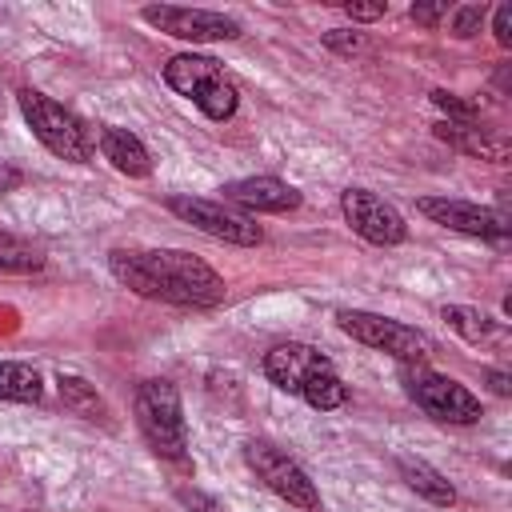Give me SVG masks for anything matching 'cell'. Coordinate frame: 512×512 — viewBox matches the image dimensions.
<instances>
[{
    "label": "cell",
    "mask_w": 512,
    "mask_h": 512,
    "mask_svg": "<svg viewBox=\"0 0 512 512\" xmlns=\"http://www.w3.org/2000/svg\"><path fill=\"white\" fill-rule=\"evenodd\" d=\"M108 268L120 284H128L136 296L164 300V304H188L208 308L224 300V280L188 252H112Z\"/></svg>",
    "instance_id": "1"
},
{
    "label": "cell",
    "mask_w": 512,
    "mask_h": 512,
    "mask_svg": "<svg viewBox=\"0 0 512 512\" xmlns=\"http://www.w3.org/2000/svg\"><path fill=\"white\" fill-rule=\"evenodd\" d=\"M164 80H168V88L188 96L208 120H228L236 112V104H240L236 84L224 76V68L212 56H192V52L172 56L164 64Z\"/></svg>",
    "instance_id": "2"
},
{
    "label": "cell",
    "mask_w": 512,
    "mask_h": 512,
    "mask_svg": "<svg viewBox=\"0 0 512 512\" xmlns=\"http://www.w3.org/2000/svg\"><path fill=\"white\" fill-rule=\"evenodd\" d=\"M16 100H20V112H24L28 128L36 132V140H40L52 156L76 160V164H84V160L92 156V140H88L84 124H80L68 108H60L56 100H48L44 92H32V88H24Z\"/></svg>",
    "instance_id": "3"
},
{
    "label": "cell",
    "mask_w": 512,
    "mask_h": 512,
    "mask_svg": "<svg viewBox=\"0 0 512 512\" xmlns=\"http://www.w3.org/2000/svg\"><path fill=\"white\" fill-rule=\"evenodd\" d=\"M136 424L144 432V440L168 456V460H184L188 448V428L180 416V392L168 380H148L136 392Z\"/></svg>",
    "instance_id": "4"
},
{
    "label": "cell",
    "mask_w": 512,
    "mask_h": 512,
    "mask_svg": "<svg viewBox=\"0 0 512 512\" xmlns=\"http://www.w3.org/2000/svg\"><path fill=\"white\" fill-rule=\"evenodd\" d=\"M336 320L352 340H360L376 352H392L404 364H424L432 356V340L424 332L400 324V320H388V316H376V312H340Z\"/></svg>",
    "instance_id": "5"
},
{
    "label": "cell",
    "mask_w": 512,
    "mask_h": 512,
    "mask_svg": "<svg viewBox=\"0 0 512 512\" xmlns=\"http://www.w3.org/2000/svg\"><path fill=\"white\" fill-rule=\"evenodd\" d=\"M404 388H408V396L428 412V416H436V420H444V424H476L480 420V400L464 388V384H456L452 376H440V372H428V368H404Z\"/></svg>",
    "instance_id": "6"
},
{
    "label": "cell",
    "mask_w": 512,
    "mask_h": 512,
    "mask_svg": "<svg viewBox=\"0 0 512 512\" xmlns=\"http://www.w3.org/2000/svg\"><path fill=\"white\" fill-rule=\"evenodd\" d=\"M244 460H248V468L280 496V500H288V504H296V508H320V492H316V484L308 480V472L296 464V460H288L280 448H272L268 440H252V444H244Z\"/></svg>",
    "instance_id": "7"
},
{
    "label": "cell",
    "mask_w": 512,
    "mask_h": 512,
    "mask_svg": "<svg viewBox=\"0 0 512 512\" xmlns=\"http://www.w3.org/2000/svg\"><path fill=\"white\" fill-rule=\"evenodd\" d=\"M340 208H344V220L352 224V232H360L372 244H400L408 236L404 216L388 200H380L376 192H368V188H348L340 196Z\"/></svg>",
    "instance_id": "8"
},
{
    "label": "cell",
    "mask_w": 512,
    "mask_h": 512,
    "mask_svg": "<svg viewBox=\"0 0 512 512\" xmlns=\"http://www.w3.org/2000/svg\"><path fill=\"white\" fill-rule=\"evenodd\" d=\"M144 20L176 40H236L240 24L224 12H208V8H144Z\"/></svg>",
    "instance_id": "9"
},
{
    "label": "cell",
    "mask_w": 512,
    "mask_h": 512,
    "mask_svg": "<svg viewBox=\"0 0 512 512\" xmlns=\"http://www.w3.org/2000/svg\"><path fill=\"white\" fill-rule=\"evenodd\" d=\"M168 208H172L180 220L196 224L200 232H208V236H216V240H228V244H260V240H264V232H260L248 216H236V212H228V208H220V204H212V200L172 196Z\"/></svg>",
    "instance_id": "10"
},
{
    "label": "cell",
    "mask_w": 512,
    "mask_h": 512,
    "mask_svg": "<svg viewBox=\"0 0 512 512\" xmlns=\"http://www.w3.org/2000/svg\"><path fill=\"white\" fill-rule=\"evenodd\" d=\"M416 208H420L428 220H436V224H444V228H456V232H468V236H488V240H504V236H508V216L488 212V208L468 204V200L424 196Z\"/></svg>",
    "instance_id": "11"
},
{
    "label": "cell",
    "mask_w": 512,
    "mask_h": 512,
    "mask_svg": "<svg viewBox=\"0 0 512 512\" xmlns=\"http://www.w3.org/2000/svg\"><path fill=\"white\" fill-rule=\"evenodd\" d=\"M224 200L248 208V212H292L300 204V192L276 176H244V180H232L220 188Z\"/></svg>",
    "instance_id": "12"
},
{
    "label": "cell",
    "mask_w": 512,
    "mask_h": 512,
    "mask_svg": "<svg viewBox=\"0 0 512 512\" xmlns=\"http://www.w3.org/2000/svg\"><path fill=\"white\" fill-rule=\"evenodd\" d=\"M320 368H328V360H324L316 348H308V344H276V348L264 356V376H268L276 388L296 392V396H300V388L308 384V376H316Z\"/></svg>",
    "instance_id": "13"
},
{
    "label": "cell",
    "mask_w": 512,
    "mask_h": 512,
    "mask_svg": "<svg viewBox=\"0 0 512 512\" xmlns=\"http://www.w3.org/2000/svg\"><path fill=\"white\" fill-rule=\"evenodd\" d=\"M468 344H480V348H508V328L500 320H492L488 312L480 308H464V304H448L440 312Z\"/></svg>",
    "instance_id": "14"
},
{
    "label": "cell",
    "mask_w": 512,
    "mask_h": 512,
    "mask_svg": "<svg viewBox=\"0 0 512 512\" xmlns=\"http://www.w3.org/2000/svg\"><path fill=\"white\" fill-rule=\"evenodd\" d=\"M100 152H104V160H112V168L124 172V176H148V172H152L148 148H144L132 132H124V128H104V132H100Z\"/></svg>",
    "instance_id": "15"
},
{
    "label": "cell",
    "mask_w": 512,
    "mask_h": 512,
    "mask_svg": "<svg viewBox=\"0 0 512 512\" xmlns=\"http://www.w3.org/2000/svg\"><path fill=\"white\" fill-rule=\"evenodd\" d=\"M440 136L452 140L456 148L480 156V160H504L508 156V140L492 128H480V124H440Z\"/></svg>",
    "instance_id": "16"
},
{
    "label": "cell",
    "mask_w": 512,
    "mask_h": 512,
    "mask_svg": "<svg viewBox=\"0 0 512 512\" xmlns=\"http://www.w3.org/2000/svg\"><path fill=\"white\" fill-rule=\"evenodd\" d=\"M400 476L408 480V488H412L416 496H424V500H432V504H440V508H448V504L456 500L452 484H448L432 464H424V460L404 456V460H400Z\"/></svg>",
    "instance_id": "17"
},
{
    "label": "cell",
    "mask_w": 512,
    "mask_h": 512,
    "mask_svg": "<svg viewBox=\"0 0 512 512\" xmlns=\"http://www.w3.org/2000/svg\"><path fill=\"white\" fill-rule=\"evenodd\" d=\"M40 396H44V388H40V372H36V368L16 364V360H4V364H0V400L36 404Z\"/></svg>",
    "instance_id": "18"
},
{
    "label": "cell",
    "mask_w": 512,
    "mask_h": 512,
    "mask_svg": "<svg viewBox=\"0 0 512 512\" xmlns=\"http://www.w3.org/2000/svg\"><path fill=\"white\" fill-rule=\"evenodd\" d=\"M300 396L312 404V408H340L344 404V396H348V388L340 384V376H336V368L328 364V368H320L316 376H308V384L300 388Z\"/></svg>",
    "instance_id": "19"
},
{
    "label": "cell",
    "mask_w": 512,
    "mask_h": 512,
    "mask_svg": "<svg viewBox=\"0 0 512 512\" xmlns=\"http://www.w3.org/2000/svg\"><path fill=\"white\" fill-rule=\"evenodd\" d=\"M44 264V256L32 248V244H24L20 236H12V232H0V272H36Z\"/></svg>",
    "instance_id": "20"
},
{
    "label": "cell",
    "mask_w": 512,
    "mask_h": 512,
    "mask_svg": "<svg viewBox=\"0 0 512 512\" xmlns=\"http://www.w3.org/2000/svg\"><path fill=\"white\" fill-rule=\"evenodd\" d=\"M60 384V396H64V404L72 408V412H80V416H104V404H100V396H96V388L92 384H84L80 376H60L56 380Z\"/></svg>",
    "instance_id": "21"
},
{
    "label": "cell",
    "mask_w": 512,
    "mask_h": 512,
    "mask_svg": "<svg viewBox=\"0 0 512 512\" xmlns=\"http://www.w3.org/2000/svg\"><path fill=\"white\" fill-rule=\"evenodd\" d=\"M480 24H484V4H460V8H448V28H452V36L468 40V36L480 32Z\"/></svg>",
    "instance_id": "22"
},
{
    "label": "cell",
    "mask_w": 512,
    "mask_h": 512,
    "mask_svg": "<svg viewBox=\"0 0 512 512\" xmlns=\"http://www.w3.org/2000/svg\"><path fill=\"white\" fill-rule=\"evenodd\" d=\"M440 16H448V4H412V20L416 24H436Z\"/></svg>",
    "instance_id": "23"
},
{
    "label": "cell",
    "mask_w": 512,
    "mask_h": 512,
    "mask_svg": "<svg viewBox=\"0 0 512 512\" xmlns=\"http://www.w3.org/2000/svg\"><path fill=\"white\" fill-rule=\"evenodd\" d=\"M324 44H328V48H336V52H356L364 40H360L356 32L348 36V32H340V28H336V32H328V36H324Z\"/></svg>",
    "instance_id": "24"
},
{
    "label": "cell",
    "mask_w": 512,
    "mask_h": 512,
    "mask_svg": "<svg viewBox=\"0 0 512 512\" xmlns=\"http://www.w3.org/2000/svg\"><path fill=\"white\" fill-rule=\"evenodd\" d=\"M496 40H500L504 48L512 44V8H508V4L496 8Z\"/></svg>",
    "instance_id": "25"
},
{
    "label": "cell",
    "mask_w": 512,
    "mask_h": 512,
    "mask_svg": "<svg viewBox=\"0 0 512 512\" xmlns=\"http://www.w3.org/2000/svg\"><path fill=\"white\" fill-rule=\"evenodd\" d=\"M180 500H184L192 512H224V508H220L216 500H208L204 492H188V488H184V492H180Z\"/></svg>",
    "instance_id": "26"
},
{
    "label": "cell",
    "mask_w": 512,
    "mask_h": 512,
    "mask_svg": "<svg viewBox=\"0 0 512 512\" xmlns=\"http://www.w3.org/2000/svg\"><path fill=\"white\" fill-rule=\"evenodd\" d=\"M344 12L352 20H380L384 16V4H344Z\"/></svg>",
    "instance_id": "27"
},
{
    "label": "cell",
    "mask_w": 512,
    "mask_h": 512,
    "mask_svg": "<svg viewBox=\"0 0 512 512\" xmlns=\"http://www.w3.org/2000/svg\"><path fill=\"white\" fill-rule=\"evenodd\" d=\"M488 384H492V392H500V396H508V392H512V384H508V376H504V372H488Z\"/></svg>",
    "instance_id": "28"
}]
</instances>
